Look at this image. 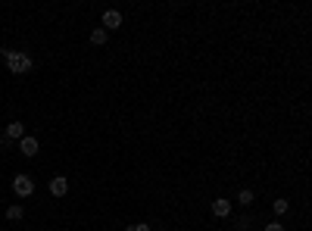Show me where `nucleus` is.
<instances>
[{"label":"nucleus","instance_id":"0eeeda50","mask_svg":"<svg viewBox=\"0 0 312 231\" xmlns=\"http://www.w3.org/2000/svg\"><path fill=\"white\" fill-rule=\"evenodd\" d=\"M19 150H22V156H35L38 153V138H22V140H19Z\"/></svg>","mask_w":312,"mask_h":231},{"label":"nucleus","instance_id":"f03ea898","mask_svg":"<svg viewBox=\"0 0 312 231\" xmlns=\"http://www.w3.org/2000/svg\"><path fill=\"white\" fill-rule=\"evenodd\" d=\"M13 190H16V197H32V194H35L32 175H16V178H13Z\"/></svg>","mask_w":312,"mask_h":231},{"label":"nucleus","instance_id":"ddd939ff","mask_svg":"<svg viewBox=\"0 0 312 231\" xmlns=\"http://www.w3.org/2000/svg\"><path fill=\"white\" fill-rule=\"evenodd\" d=\"M134 231H153V228H150V225H144V222H141V225H134Z\"/></svg>","mask_w":312,"mask_h":231},{"label":"nucleus","instance_id":"39448f33","mask_svg":"<svg viewBox=\"0 0 312 231\" xmlns=\"http://www.w3.org/2000/svg\"><path fill=\"white\" fill-rule=\"evenodd\" d=\"M3 138H6V140H22V138H25V125H22V122H9Z\"/></svg>","mask_w":312,"mask_h":231},{"label":"nucleus","instance_id":"4468645a","mask_svg":"<svg viewBox=\"0 0 312 231\" xmlns=\"http://www.w3.org/2000/svg\"><path fill=\"white\" fill-rule=\"evenodd\" d=\"M125 231H134V225H128V228H125Z\"/></svg>","mask_w":312,"mask_h":231},{"label":"nucleus","instance_id":"7ed1b4c3","mask_svg":"<svg viewBox=\"0 0 312 231\" xmlns=\"http://www.w3.org/2000/svg\"><path fill=\"white\" fill-rule=\"evenodd\" d=\"M119 25H122V13L119 9H106L103 19H100V28L103 32H113V28H119Z\"/></svg>","mask_w":312,"mask_h":231},{"label":"nucleus","instance_id":"423d86ee","mask_svg":"<svg viewBox=\"0 0 312 231\" xmlns=\"http://www.w3.org/2000/svg\"><path fill=\"white\" fill-rule=\"evenodd\" d=\"M212 216H219V219H228L231 216V203H228V200H212Z\"/></svg>","mask_w":312,"mask_h":231},{"label":"nucleus","instance_id":"20e7f679","mask_svg":"<svg viewBox=\"0 0 312 231\" xmlns=\"http://www.w3.org/2000/svg\"><path fill=\"white\" fill-rule=\"evenodd\" d=\"M50 194H53V197H66V194H69V178H66V175H56L53 182H50Z\"/></svg>","mask_w":312,"mask_h":231},{"label":"nucleus","instance_id":"f8f14e48","mask_svg":"<svg viewBox=\"0 0 312 231\" xmlns=\"http://www.w3.org/2000/svg\"><path fill=\"white\" fill-rule=\"evenodd\" d=\"M266 231H284V225H281V222H269Z\"/></svg>","mask_w":312,"mask_h":231},{"label":"nucleus","instance_id":"1a4fd4ad","mask_svg":"<svg viewBox=\"0 0 312 231\" xmlns=\"http://www.w3.org/2000/svg\"><path fill=\"white\" fill-rule=\"evenodd\" d=\"M91 44H97V47L106 44V32H103V28H94V32H91Z\"/></svg>","mask_w":312,"mask_h":231},{"label":"nucleus","instance_id":"f257e3e1","mask_svg":"<svg viewBox=\"0 0 312 231\" xmlns=\"http://www.w3.org/2000/svg\"><path fill=\"white\" fill-rule=\"evenodd\" d=\"M3 59H6V69H9L13 75L32 72V56L22 53V50H3Z\"/></svg>","mask_w":312,"mask_h":231},{"label":"nucleus","instance_id":"9d476101","mask_svg":"<svg viewBox=\"0 0 312 231\" xmlns=\"http://www.w3.org/2000/svg\"><path fill=\"white\" fill-rule=\"evenodd\" d=\"M287 209H290V203H287L284 197H278V200H275V213H278V216H284Z\"/></svg>","mask_w":312,"mask_h":231},{"label":"nucleus","instance_id":"6e6552de","mask_svg":"<svg viewBox=\"0 0 312 231\" xmlns=\"http://www.w3.org/2000/svg\"><path fill=\"white\" fill-rule=\"evenodd\" d=\"M22 216H25V209H22V206H19V203L6 209V219H9V222H19V219H22Z\"/></svg>","mask_w":312,"mask_h":231},{"label":"nucleus","instance_id":"9b49d317","mask_svg":"<svg viewBox=\"0 0 312 231\" xmlns=\"http://www.w3.org/2000/svg\"><path fill=\"white\" fill-rule=\"evenodd\" d=\"M237 200H240L243 206H250V203H253V200H256V197H253V190H240V197H237Z\"/></svg>","mask_w":312,"mask_h":231}]
</instances>
